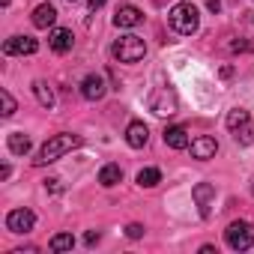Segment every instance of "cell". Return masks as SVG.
I'll use <instances>...</instances> for the list:
<instances>
[{"mask_svg":"<svg viewBox=\"0 0 254 254\" xmlns=\"http://www.w3.org/2000/svg\"><path fill=\"white\" fill-rule=\"evenodd\" d=\"M105 3H108V0H87L90 9H99V6H105Z\"/></svg>","mask_w":254,"mask_h":254,"instance_id":"83f0119b","label":"cell"},{"mask_svg":"<svg viewBox=\"0 0 254 254\" xmlns=\"http://www.w3.org/2000/svg\"><path fill=\"white\" fill-rule=\"evenodd\" d=\"M69 3H75V0H69Z\"/></svg>","mask_w":254,"mask_h":254,"instance_id":"f546056e","label":"cell"},{"mask_svg":"<svg viewBox=\"0 0 254 254\" xmlns=\"http://www.w3.org/2000/svg\"><path fill=\"white\" fill-rule=\"evenodd\" d=\"M141 18H144L141 9L132 6V3H123V6H117V12H114V24H117V27H138Z\"/></svg>","mask_w":254,"mask_h":254,"instance_id":"30bf717a","label":"cell"},{"mask_svg":"<svg viewBox=\"0 0 254 254\" xmlns=\"http://www.w3.org/2000/svg\"><path fill=\"white\" fill-rule=\"evenodd\" d=\"M248 123H251V117H248L245 108H233V111L227 114V129H230V132L242 129V126H248Z\"/></svg>","mask_w":254,"mask_h":254,"instance_id":"ac0fdd59","label":"cell"},{"mask_svg":"<svg viewBox=\"0 0 254 254\" xmlns=\"http://www.w3.org/2000/svg\"><path fill=\"white\" fill-rule=\"evenodd\" d=\"M120 180H123V168H120V165H105V168L99 171V183H102L105 189L117 186Z\"/></svg>","mask_w":254,"mask_h":254,"instance_id":"e0dca14e","label":"cell"},{"mask_svg":"<svg viewBox=\"0 0 254 254\" xmlns=\"http://www.w3.org/2000/svg\"><path fill=\"white\" fill-rule=\"evenodd\" d=\"M191 197L197 200L200 215L209 218V212H212V200H215V186H209V183H197V186L191 189Z\"/></svg>","mask_w":254,"mask_h":254,"instance_id":"ba28073f","label":"cell"},{"mask_svg":"<svg viewBox=\"0 0 254 254\" xmlns=\"http://www.w3.org/2000/svg\"><path fill=\"white\" fill-rule=\"evenodd\" d=\"M233 141H236L239 147H248V144L254 141V129H251V126H242V129L233 132Z\"/></svg>","mask_w":254,"mask_h":254,"instance_id":"7402d4cb","label":"cell"},{"mask_svg":"<svg viewBox=\"0 0 254 254\" xmlns=\"http://www.w3.org/2000/svg\"><path fill=\"white\" fill-rule=\"evenodd\" d=\"M81 96L90 99V102H99L105 96V78L102 75H87L84 84H81Z\"/></svg>","mask_w":254,"mask_h":254,"instance_id":"7c38bea8","label":"cell"},{"mask_svg":"<svg viewBox=\"0 0 254 254\" xmlns=\"http://www.w3.org/2000/svg\"><path fill=\"white\" fill-rule=\"evenodd\" d=\"M48 45H51V51L66 54V51H72L75 36H72V30H66V27H54V30H51V36H48Z\"/></svg>","mask_w":254,"mask_h":254,"instance_id":"8fae6325","label":"cell"},{"mask_svg":"<svg viewBox=\"0 0 254 254\" xmlns=\"http://www.w3.org/2000/svg\"><path fill=\"white\" fill-rule=\"evenodd\" d=\"M33 93H36V99H39L42 108H54V90H51L45 81H36V84H33Z\"/></svg>","mask_w":254,"mask_h":254,"instance_id":"d6986e66","label":"cell"},{"mask_svg":"<svg viewBox=\"0 0 254 254\" xmlns=\"http://www.w3.org/2000/svg\"><path fill=\"white\" fill-rule=\"evenodd\" d=\"M54 21H57V9H54L51 3H39V6L33 9V27H39V30H48Z\"/></svg>","mask_w":254,"mask_h":254,"instance_id":"5bb4252c","label":"cell"},{"mask_svg":"<svg viewBox=\"0 0 254 254\" xmlns=\"http://www.w3.org/2000/svg\"><path fill=\"white\" fill-rule=\"evenodd\" d=\"M189 150H191V156H194V159L206 162V159H212V156L218 153V141H215V138H209V135H200V138H194V141L189 144Z\"/></svg>","mask_w":254,"mask_h":254,"instance_id":"9c48e42d","label":"cell"},{"mask_svg":"<svg viewBox=\"0 0 254 254\" xmlns=\"http://www.w3.org/2000/svg\"><path fill=\"white\" fill-rule=\"evenodd\" d=\"M72 245H75V236H72V233H57V236L48 242V248L57 251V254H60V251H72Z\"/></svg>","mask_w":254,"mask_h":254,"instance_id":"44dd1931","label":"cell"},{"mask_svg":"<svg viewBox=\"0 0 254 254\" xmlns=\"http://www.w3.org/2000/svg\"><path fill=\"white\" fill-rule=\"evenodd\" d=\"M168 21H171V27H174L180 36H191V33H197V27H200V15H197V6H194V3H177V6L168 12Z\"/></svg>","mask_w":254,"mask_h":254,"instance_id":"7a4b0ae2","label":"cell"},{"mask_svg":"<svg viewBox=\"0 0 254 254\" xmlns=\"http://www.w3.org/2000/svg\"><path fill=\"white\" fill-rule=\"evenodd\" d=\"M162 183V171L159 168H144L141 174H138V186L141 189H153V186H159Z\"/></svg>","mask_w":254,"mask_h":254,"instance_id":"ffe728a7","label":"cell"},{"mask_svg":"<svg viewBox=\"0 0 254 254\" xmlns=\"http://www.w3.org/2000/svg\"><path fill=\"white\" fill-rule=\"evenodd\" d=\"M84 242H87V245H96V242H99V233H96V230H90V233L84 236Z\"/></svg>","mask_w":254,"mask_h":254,"instance_id":"484cf974","label":"cell"},{"mask_svg":"<svg viewBox=\"0 0 254 254\" xmlns=\"http://www.w3.org/2000/svg\"><path fill=\"white\" fill-rule=\"evenodd\" d=\"M33 224H36V215L30 209H12L6 215V230H12V233H30Z\"/></svg>","mask_w":254,"mask_h":254,"instance_id":"52a82bcc","label":"cell"},{"mask_svg":"<svg viewBox=\"0 0 254 254\" xmlns=\"http://www.w3.org/2000/svg\"><path fill=\"white\" fill-rule=\"evenodd\" d=\"M206 6H209V12H218L221 9V0H206Z\"/></svg>","mask_w":254,"mask_h":254,"instance_id":"4316f807","label":"cell"},{"mask_svg":"<svg viewBox=\"0 0 254 254\" xmlns=\"http://www.w3.org/2000/svg\"><path fill=\"white\" fill-rule=\"evenodd\" d=\"M0 102H3V117L15 114V99L9 96V90H0Z\"/></svg>","mask_w":254,"mask_h":254,"instance_id":"603a6c76","label":"cell"},{"mask_svg":"<svg viewBox=\"0 0 254 254\" xmlns=\"http://www.w3.org/2000/svg\"><path fill=\"white\" fill-rule=\"evenodd\" d=\"M150 111L159 114V117H168L177 111V93L171 87H159L153 96H150Z\"/></svg>","mask_w":254,"mask_h":254,"instance_id":"5b68a950","label":"cell"},{"mask_svg":"<svg viewBox=\"0 0 254 254\" xmlns=\"http://www.w3.org/2000/svg\"><path fill=\"white\" fill-rule=\"evenodd\" d=\"M111 54H114L120 63H138V60H144V54H147V42H144L141 36H135V33H126V36H120V39L114 42Z\"/></svg>","mask_w":254,"mask_h":254,"instance_id":"3957f363","label":"cell"},{"mask_svg":"<svg viewBox=\"0 0 254 254\" xmlns=\"http://www.w3.org/2000/svg\"><path fill=\"white\" fill-rule=\"evenodd\" d=\"M45 189H51V191H63V186H60L57 177H54V180H45Z\"/></svg>","mask_w":254,"mask_h":254,"instance_id":"d4e9b609","label":"cell"},{"mask_svg":"<svg viewBox=\"0 0 254 254\" xmlns=\"http://www.w3.org/2000/svg\"><path fill=\"white\" fill-rule=\"evenodd\" d=\"M251 194H254V186H251Z\"/></svg>","mask_w":254,"mask_h":254,"instance_id":"f1b7e54d","label":"cell"},{"mask_svg":"<svg viewBox=\"0 0 254 254\" xmlns=\"http://www.w3.org/2000/svg\"><path fill=\"white\" fill-rule=\"evenodd\" d=\"M126 236H129V239H141L144 236V227L141 224H129V227H126Z\"/></svg>","mask_w":254,"mask_h":254,"instance_id":"cb8c5ba5","label":"cell"},{"mask_svg":"<svg viewBox=\"0 0 254 254\" xmlns=\"http://www.w3.org/2000/svg\"><path fill=\"white\" fill-rule=\"evenodd\" d=\"M165 144L171 150H186L191 141H189V132H186V126H171V129L165 132Z\"/></svg>","mask_w":254,"mask_h":254,"instance_id":"9a60e30c","label":"cell"},{"mask_svg":"<svg viewBox=\"0 0 254 254\" xmlns=\"http://www.w3.org/2000/svg\"><path fill=\"white\" fill-rule=\"evenodd\" d=\"M6 147H9V153H15V156H27V153H30V138H27L24 132H12V135L6 138Z\"/></svg>","mask_w":254,"mask_h":254,"instance_id":"2e32d148","label":"cell"},{"mask_svg":"<svg viewBox=\"0 0 254 254\" xmlns=\"http://www.w3.org/2000/svg\"><path fill=\"white\" fill-rule=\"evenodd\" d=\"M224 239L233 251H248L254 245V224L251 221H233L227 230H224Z\"/></svg>","mask_w":254,"mask_h":254,"instance_id":"277c9868","label":"cell"},{"mask_svg":"<svg viewBox=\"0 0 254 254\" xmlns=\"http://www.w3.org/2000/svg\"><path fill=\"white\" fill-rule=\"evenodd\" d=\"M3 51H6L9 57H27V54H36V51H39V42L30 39V36H9V39L3 42Z\"/></svg>","mask_w":254,"mask_h":254,"instance_id":"8992f818","label":"cell"},{"mask_svg":"<svg viewBox=\"0 0 254 254\" xmlns=\"http://www.w3.org/2000/svg\"><path fill=\"white\" fill-rule=\"evenodd\" d=\"M81 144V138L78 135H69V132H63V135H54V138H48L45 141V147L39 150V156L33 159L36 165H51V162H57V159H63L72 147H78Z\"/></svg>","mask_w":254,"mask_h":254,"instance_id":"6da1fadb","label":"cell"},{"mask_svg":"<svg viewBox=\"0 0 254 254\" xmlns=\"http://www.w3.org/2000/svg\"><path fill=\"white\" fill-rule=\"evenodd\" d=\"M150 141V129H147V126L144 123H129V129H126V144H129V147H135V150H141L144 144Z\"/></svg>","mask_w":254,"mask_h":254,"instance_id":"4fadbf2b","label":"cell"}]
</instances>
